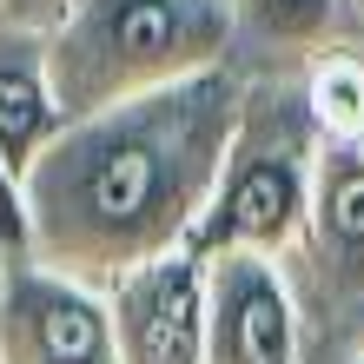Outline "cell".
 <instances>
[{"label": "cell", "mask_w": 364, "mask_h": 364, "mask_svg": "<svg viewBox=\"0 0 364 364\" xmlns=\"http://www.w3.org/2000/svg\"><path fill=\"white\" fill-rule=\"evenodd\" d=\"M239 100L245 80L225 60L159 93L67 119L60 139L20 173L27 259L113 285L119 272L192 245Z\"/></svg>", "instance_id": "cell-1"}, {"label": "cell", "mask_w": 364, "mask_h": 364, "mask_svg": "<svg viewBox=\"0 0 364 364\" xmlns=\"http://www.w3.org/2000/svg\"><path fill=\"white\" fill-rule=\"evenodd\" d=\"M232 47H239L232 0H73L67 20L47 33L67 119L225 67Z\"/></svg>", "instance_id": "cell-2"}, {"label": "cell", "mask_w": 364, "mask_h": 364, "mask_svg": "<svg viewBox=\"0 0 364 364\" xmlns=\"http://www.w3.org/2000/svg\"><path fill=\"white\" fill-rule=\"evenodd\" d=\"M318 146H325V126L305 100V73L245 80L225 166L205 199L199 232H192V252L199 259H212V252H272V259L298 252L311 179H318Z\"/></svg>", "instance_id": "cell-3"}, {"label": "cell", "mask_w": 364, "mask_h": 364, "mask_svg": "<svg viewBox=\"0 0 364 364\" xmlns=\"http://www.w3.org/2000/svg\"><path fill=\"white\" fill-rule=\"evenodd\" d=\"M0 364H119L106 285L14 259L0 291Z\"/></svg>", "instance_id": "cell-4"}, {"label": "cell", "mask_w": 364, "mask_h": 364, "mask_svg": "<svg viewBox=\"0 0 364 364\" xmlns=\"http://www.w3.org/2000/svg\"><path fill=\"white\" fill-rule=\"evenodd\" d=\"M205 364H298V291L272 252L205 259Z\"/></svg>", "instance_id": "cell-5"}, {"label": "cell", "mask_w": 364, "mask_h": 364, "mask_svg": "<svg viewBox=\"0 0 364 364\" xmlns=\"http://www.w3.org/2000/svg\"><path fill=\"white\" fill-rule=\"evenodd\" d=\"M106 298L119 364H205V259L192 245L119 272Z\"/></svg>", "instance_id": "cell-6"}, {"label": "cell", "mask_w": 364, "mask_h": 364, "mask_svg": "<svg viewBox=\"0 0 364 364\" xmlns=\"http://www.w3.org/2000/svg\"><path fill=\"white\" fill-rule=\"evenodd\" d=\"M311 285L338 311H358L364 325V133H338L318 146L311 212L298 232Z\"/></svg>", "instance_id": "cell-7"}, {"label": "cell", "mask_w": 364, "mask_h": 364, "mask_svg": "<svg viewBox=\"0 0 364 364\" xmlns=\"http://www.w3.org/2000/svg\"><path fill=\"white\" fill-rule=\"evenodd\" d=\"M60 126H67V106L53 87L47 33L0 20V159L14 166V179L60 139Z\"/></svg>", "instance_id": "cell-8"}, {"label": "cell", "mask_w": 364, "mask_h": 364, "mask_svg": "<svg viewBox=\"0 0 364 364\" xmlns=\"http://www.w3.org/2000/svg\"><path fill=\"white\" fill-rule=\"evenodd\" d=\"M239 14V40L265 53H325L338 47V20H345V0H232Z\"/></svg>", "instance_id": "cell-9"}, {"label": "cell", "mask_w": 364, "mask_h": 364, "mask_svg": "<svg viewBox=\"0 0 364 364\" xmlns=\"http://www.w3.org/2000/svg\"><path fill=\"white\" fill-rule=\"evenodd\" d=\"M305 100H311L318 126H325V139H338V133H364V60L345 53V47L311 53Z\"/></svg>", "instance_id": "cell-10"}, {"label": "cell", "mask_w": 364, "mask_h": 364, "mask_svg": "<svg viewBox=\"0 0 364 364\" xmlns=\"http://www.w3.org/2000/svg\"><path fill=\"white\" fill-rule=\"evenodd\" d=\"M73 0H0V20L7 27H33V33H53L60 20H67Z\"/></svg>", "instance_id": "cell-11"}, {"label": "cell", "mask_w": 364, "mask_h": 364, "mask_svg": "<svg viewBox=\"0 0 364 364\" xmlns=\"http://www.w3.org/2000/svg\"><path fill=\"white\" fill-rule=\"evenodd\" d=\"M14 259H20V252L7 245V232H0V291H7V272H14Z\"/></svg>", "instance_id": "cell-12"}, {"label": "cell", "mask_w": 364, "mask_h": 364, "mask_svg": "<svg viewBox=\"0 0 364 364\" xmlns=\"http://www.w3.org/2000/svg\"><path fill=\"white\" fill-rule=\"evenodd\" d=\"M345 364H364V345H358V351H351V358H345Z\"/></svg>", "instance_id": "cell-13"}]
</instances>
